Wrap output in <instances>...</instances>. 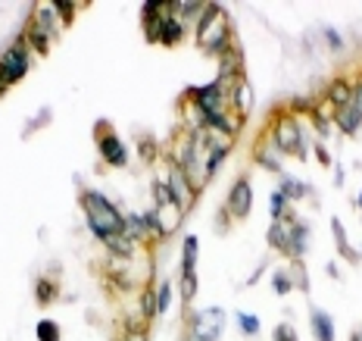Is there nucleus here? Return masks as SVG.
Instances as JSON below:
<instances>
[{
    "label": "nucleus",
    "instance_id": "f257e3e1",
    "mask_svg": "<svg viewBox=\"0 0 362 341\" xmlns=\"http://www.w3.org/2000/svg\"><path fill=\"white\" fill-rule=\"evenodd\" d=\"M82 204H85V219H88L91 232L100 238V242H110L113 235H122L125 216L113 207V200H106L100 191H85Z\"/></svg>",
    "mask_w": 362,
    "mask_h": 341
},
{
    "label": "nucleus",
    "instance_id": "f03ea898",
    "mask_svg": "<svg viewBox=\"0 0 362 341\" xmlns=\"http://www.w3.org/2000/svg\"><path fill=\"white\" fill-rule=\"evenodd\" d=\"M197 41L203 50L210 53H219L228 48V41H231V29H228V19H225V10L219 4H210L203 13V19H200V32H197Z\"/></svg>",
    "mask_w": 362,
    "mask_h": 341
},
{
    "label": "nucleus",
    "instance_id": "7ed1b4c3",
    "mask_svg": "<svg viewBox=\"0 0 362 341\" xmlns=\"http://www.w3.org/2000/svg\"><path fill=\"white\" fill-rule=\"evenodd\" d=\"M272 147L275 151H281V153H300V157L310 153V141H306V135L300 132V125L294 123L291 116H284L278 125H275Z\"/></svg>",
    "mask_w": 362,
    "mask_h": 341
},
{
    "label": "nucleus",
    "instance_id": "20e7f679",
    "mask_svg": "<svg viewBox=\"0 0 362 341\" xmlns=\"http://www.w3.org/2000/svg\"><path fill=\"white\" fill-rule=\"evenodd\" d=\"M29 66H31V57H29V48H25L22 41L19 44H13L10 50L0 57V82L10 88V85H16L19 78L29 72Z\"/></svg>",
    "mask_w": 362,
    "mask_h": 341
},
{
    "label": "nucleus",
    "instance_id": "39448f33",
    "mask_svg": "<svg viewBox=\"0 0 362 341\" xmlns=\"http://www.w3.org/2000/svg\"><path fill=\"white\" fill-rule=\"evenodd\" d=\"M222 326H225L222 307H210V310H200L197 316H194L191 335L197 341H219V335H222Z\"/></svg>",
    "mask_w": 362,
    "mask_h": 341
},
{
    "label": "nucleus",
    "instance_id": "423d86ee",
    "mask_svg": "<svg viewBox=\"0 0 362 341\" xmlns=\"http://www.w3.org/2000/svg\"><path fill=\"white\" fill-rule=\"evenodd\" d=\"M169 191H172V200H175V207L181 213H187L194 207V200H197V185H191V179H187L184 169H178V166H172L169 172Z\"/></svg>",
    "mask_w": 362,
    "mask_h": 341
},
{
    "label": "nucleus",
    "instance_id": "0eeeda50",
    "mask_svg": "<svg viewBox=\"0 0 362 341\" xmlns=\"http://www.w3.org/2000/svg\"><path fill=\"white\" fill-rule=\"evenodd\" d=\"M253 207V188L247 179H238V182L231 185V191H228V213H231L234 219H244L247 213H250Z\"/></svg>",
    "mask_w": 362,
    "mask_h": 341
},
{
    "label": "nucleus",
    "instance_id": "6e6552de",
    "mask_svg": "<svg viewBox=\"0 0 362 341\" xmlns=\"http://www.w3.org/2000/svg\"><path fill=\"white\" fill-rule=\"evenodd\" d=\"M100 153L110 166H125L129 163V147L119 141L116 135H100Z\"/></svg>",
    "mask_w": 362,
    "mask_h": 341
},
{
    "label": "nucleus",
    "instance_id": "1a4fd4ad",
    "mask_svg": "<svg viewBox=\"0 0 362 341\" xmlns=\"http://www.w3.org/2000/svg\"><path fill=\"white\" fill-rule=\"evenodd\" d=\"M294 225L297 223H291V219H272V229H269V244L275 247V251H284L287 253V247H291V235H294Z\"/></svg>",
    "mask_w": 362,
    "mask_h": 341
},
{
    "label": "nucleus",
    "instance_id": "9d476101",
    "mask_svg": "<svg viewBox=\"0 0 362 341\" xmlns=\"http://www.w3.org/2000/svg\"><path fill=\"white\" fill-rule=\"evenodd\" d=\"M310 323H312V335H316V341H334V319L328 316L325 310H312Z\"/></svg>",
    "mask_w": 362,
    "mask_h": 341
},
{
    "label": "nucleus",
    "instance_id": "9b49d317",
    "mask_svg": "<svg viewBox=\"0 0 362 341\" xmlns=\"http://www.w3.org/2000/svg\"><path fill=\"white\" fill-rule=\"evenodd\" d=\"M334 123L340 125V132H347V135H356L359 125H362V116L353 110L350 104H347V106H340V110L334 113Z\"/></svg>",
    "mask_w": 362,
    "mask_h": 341
},
{
    "label": "nucleus",
    "instance_id": "f8f14e48",
    "mask_svg": "<svg viewBox=\"0 0 362 341\" xmlns=\"http://www.w3.org/2000/svg\"><path fill=\"white\" fill-rule=\"evenodd\" d=\"M328 100H331L338 110H340V106H347L353 100V85L347 82V78H334L331 88H328Z\"/></svg>",
    "mask_w": 362,
    "mask_h": 341
},
{
    "label": "nucleus",
    "instance_id": "ddd939ff",
    "mask_svg": "<svg viewBox=\"0 0 362 341\" xmlns=\"http://www.w3.org/2000/svg\"><path fill=\"white\" fill-rule=\"evenodd\" d=\"M306 244H310V229L306 225H294V235H291V247H287V257L300 260L306 253Z\"/></svg>",
    "mask_w": 362,
    "mask_h": 341
},
{
    "label": "nucleus",
    "instance_id": "4468645a",
    "mask_svg": "<svg viewBox=\"0 0 362 341\" xmlns=\"http://www.w3.org/2000/svg\"><path fill=\"white\" fill-rule=\"evenodd\" d=\"M25 38H29V41H31V48H35L38 53H47V50H50V41H53V38H57V35H50V32H47L44 25L31 22V25H29V35H25Z\"/></svg>",
    "mask_w": 362,
    "mask_h": 341
},
{
    "label": "nucleus",
    "instance_id": "2eb2a0df",
    "mask_svg": "<svg viewBox=\"0 0 362 341\" xmlns=\"http://www.w3.org/2000/svg\"><path fill=\"white\" fill-rule=\"evenodd\" d=\"M250 100H253V91H250V85L240 78L238 85H234V95H231V106L240 113V116H247L250 113Z\"/></svg>",
    "mask_w": 362,
    "mask_h": 341
},
{
    "label": "nucleus",
    "instance_id": "dca6fc26",
    "mask_svg": "<svg viewBox=\"0 0 362 341\" xmlns=\"http://www.w3.org/2000/svg\"><path fill=\"white\" fill-rule=\"evenodd\" d=\"M331 232H334V242H338V251L344 253L347 260H353V263H356L359 251H353L350 242H347V232H344V223H340V219H331Z\"/></svg>",
    "mask_w": 362,
    "mask_h": 341
},
{
    "label": "nucleus",
    "instance_id": "f3484780",
    "mask_svg": "<svg viewBox=\"0 0 362 341\" xmlns=\"http://www.w3.org/2000/svg\"><path fill=\"white\" fill-rule=\"evenodd\" d=\"M197 235H187L184 244H181V272H194L197 266Z\"/></svg>",
    "mask_w": 362,
    "mask_h": 341
},
{
    "label": "nucleus",
    "instance_id": "a211bd4d",
    "mask_svg": "<svg viewBox=\"0 0 362 341\" xmlns=\"http://www.w3.org/2000/svg\"><path fill=\"white\" fill-rule=\"evenodd\" d=\"M125 238L138 242V238H150V229H147L144 216H125V229H122Z\"/></svg>",
    "mask_w": 362,
    "mask_h": 341
},
{
    "label": "nucleus",
    "instance_id": "6ab92c4d",
    "mask_svg": "<svg viewBox=\"0 0 362 341\" xmlns=\"http://www.w3.org/2000/svg\"><path fill=\"white\" fill-rule=\"evenodd\" d=\"M181 38H184V22H181V19H166V25H163V38H159V41L163 44H178Z\"/></svg>",
    "mask_w": 362,
    "mask_h": 341
},
{
    "label": "nucleus",
    "instance_id": "aec40b11",
    "mask_svg": "<svg viewBox=\"0 0 362 341\" xmlns=\"http://www.w3.org/2000/svg\"><path fill=\"white\" fill-rule=\"evenodd\" d=\"M281 195H284L287 200H300L306 197V185L300 182V179H291V176H281Z\"/></svg>",
    "mask_w": 362,
    "mask_h": 341
},
{
    "label": "nucleus",
    "instance_id": "412c9836",
    "mask_svg": "<svg viewBox=\"0 0 362 341\" xmlns=\"http://www.w3.org/2000/svg\"><path fill=\"white\" fill-rule=\"evenodd\" d=\"M106 247H110L116 257H122V260L135 253V242H131V238H125V235H113L110 242H106Z\"/></svg>",
    "mask_w": 362,
    "mask_h": 341
},
{
    "label": "nucleus",
    "instance_id": "4be33fe9",
    "mask_svg": "<svg viewBox=\"0 0 362 341\" xmlns=\"http://www.w3.org/2000/svg\"><path fill=\"white\" fill-rule=\"evenodd\" d=\"M166 19H169V16H144V32H147V38H150V41H159V38H163Z\"/></svg>",
    "mask_w": 362,
    "mask_h": 341
},
{
    "label": "nucleus",
    "instance_id": "5701e85b",
    "mask_svg": "<svg viewBox=\"0 0 362 341\" xmlns=\"http://www.w3.org/2000/svg\"><path fill=\"white\" fill-rule=\"evenodd\" d=\"M35 332H38V341H59V326L53 319H41Z\"/></svg>",
    "mask_w": 362,
    "mask_h": 341
},
{
    "label": "nucleus",
    "instance_id": "b1692460",
    "mask_svg": "<svg viewBox=\"0 0 362 341\" xmlns=\"http://www.w3.org/2000/svg\"><path fill=\"white\" fill-rule=\"evenodd\" d=\"M291 282H294V288H300V291H310V276H306V270H303V263H300V260H294Z\"/></svg>",
    "mask_w": 362,
    "mask_h": 341
},
{
    "label": "nucleus",
    "instance_id": "393cba45",
    "mask_svg": "<svg viewBox=\"0 0 362 341\" xmlns=\"http://www.w3.org/2000/svg\"><path fill=\"white\" fill-rule=\"evenodd\" d=\"M272 288H275V294H287L294 288V282H291V272H284V270H278L272 276Z\"/></svg>",
    "mask_w": 362,
    "mask_h": 341
},
{
    "label": "nucleus",
    "instance_id": "a878e982",
    "mask_svg": "<svg viewBox=\"0 0 362 341\" xmlns=\"http://www.w3.org/2000/svg\"><path fill=\"white\" fill-rule=\"evenodd\" d=\"M169 304H172V285L163 282L157 288V313H166V310H169Z\"/></svg>",
    "mask_w": 362,
    "mask_h": 341
},
{
    "label": "nucleus",
    "instance_id": "bb28decb",
    "mask_svg": "<svg viewBox=\"0 0 362 341\" xmlns=\"http://www.w3.org/2000/svg\"><path fill=\"white\" fill-rule=\"evenodd\" d=\"M197 294V276L194 272H181V298L191 300Z\"/></svg>",
    "mask_w": 362,
    "mask_h": 341
},
{
    "label": "nucleus",
    "instance_id": "cd10ccee",
    "mask_svg": "<svg viewBox=\"0 0 362 341\" xmlns=\"http://www.w3.org/2000/svg\"><path fill=\"white\" fill-rule=\"evenodd\" d=\"M238 326H240L244 335H256V332H259V319L250 316V313H238Z\"/></svg>",
    "mask_w": 362,
    "mask_h": 341
},
{
    "label": "nucleus",
    "instance_id": "c85d7f7f",
    "mask_svg": "<svg viewBox=\"0 0 362 341\" xmlns=\"http://www.w3.org/2000/svg\"><path fill=\"white\" fill-rule=\"evenodd\" d=\"M38 304H50L53 298H57V285L53 282H47V279H41V282H38Z\"/></svg>",
    "mask_w": 362,
    "mask_h": 341
},
{
    "label": "nucleus",
    "instance_id": "c756f323",
    "mask_svg": "<svg viewBox=\"0 0 362 341\" xmlns=\"http://www.w3.org/2000/svg\"><path fill=\"white\" fill-rule=\"evenodd\" d=\"M153 195H157V207H169V204H175V200H172L169 185H166V182H153Z\"/></svg>",
    "mask_w": 362,
    "mask_h": 341
},
{
    "label": "nucleus",
    "instance_id": "7c9ffc66",
    "mask_svg": "<svg viewBox=\"0 0 362 341\" xmlns=\"http://www.w3.org/2000/svg\"><path fill=\"white\" fill-rule=\"evenodd\" d=\"M140 310H144V316H157V288L144 291V298H140Z\"/></svg>",
    "mask_w": 362,
    "mask_h": 341
},
{
    "label": "nucleus",
    "instance_id": "2f4dec72",
    "mask_svg": "<svg viewBox=\"0 0 362 341\" xmlns=\"http://www.w3.org/2000/svg\"><path fill=\"white\" fill-rule=\"evenodd\" d=\"M287 213V197L281 191H272V219H284Z\"/></svg>",
    "mask_w": 362,
    "mask_h": 341
},
{
    "label": "nucleus",
    "instance_id": "473e14b6",
    "mask_svg": "<svg viewBox=\"0 0 362 341\" xmlns=\"http://www.w3.org/2000/svg\"><path fill=\"white\" fill-rule=\"evenodd\" d=\"M275 341H297V332H294V326H287V323H278V326H275Z\"/></svg>",
    "mask_w": 362,
    "mask_h": 341
},
{
    "label": "nucleus",
    "instance_id": "72a5a7b5",
    "mask_svg": "<svg viewBox=\"0 0 362 341\" xmlns=\"http://www.w3.org/2000/svg\"><path fill=\"white\" fill-rule=\"evenodd\" d=\"M53 10H57L59 16H63L66 22H69L72 13H75V4H72V0H53Z\"/></svg>",
    "mask_w": 362,
    "mask_h": 341
},
{
    "label": "nucleus",
    "instance_id": "f704fd0d",
    "mask_svg": "<svg viewBox=\"0 0 362 341\" xmlns=\"http://www.w3.org/2000/svg\"><path fill=\"white\" fill-rule=\"evenodd\" d=\"M256 160H259V166H266V169H272V172H281V163H278V160L272 157L269 151H263V153H259Z\"/></svg>",
    "mask_w": 362,
    "mask_h": 341
},
{
    "label": "nucleus",
    "instance_id": "c9c22d12",
    "mask_svg": "<svg viewBox=\"0 0 362 341\" xmlns=\"http://www.w3.org/2000/svg\"><path fill=\"white\" fill-rule=\"evenodd\" d=\"M350 106L362 116V85H353V100H350Z\"/></svg>",
    "mask_w": 362,
    "mask_h": 341
},
{
    "label": "nucleus",
    "instance_id": "e433bc0d",
    "mask_svg": "<svg viewBox=\"0 0 362 341\" xmlns=\"http://www.w3.org/2000/svg\"><path fill=\"white\" fill-rule=\"evenodd\" d=\"M122 341H147V332L144 329H135V332H129Z\"/></svg>",
    "mask_w": 362,
    "mask_h": 341
},
{
    "label": "nucleus",
    "instance_id": "4c0bfd02",
    "mask_svg": "<svg viewBox=\"0 0 362 341\" xmlns=\"http://www.w3.org/2000/svg\"><path fill=\"white\" fill-rule=\"evenodd\" d=\"M316 153H319V160H321V163H325V166H331V157H328V153H325V147H316Z\"/></svg>",
    "mask_w": 362,
    "mask_h": 341
},
{
    "label": "nucleus",
    "instance_id": "58836bf2",
    "mask_svg": "<svg viewBox=\"0 0 362 341\" xmlns=\"http://www.w3.org/2000/svg\"><path fill=\"white\" fill-rule=\"evenodd\" d=\"M328 44H334V48H340V38L334 35V32H328Z\"/></svg>",
    "mask_w": 362,
    "mask_h": 341
},
{
    "label": "nucleus",
    "instance_id": "ea45409f",
    "mask_svg": "<svg viewBox=\"0 0 362 341\" xmlns=\"http://www.w3.org/2000/svg\"><path fill=\"white\" fill-rule=\"evenodd\" d=\"M350 341H362V329H353V335H350Z\"/></svg>",
    "mask_w": 362,
    "mask_h": 341
},
{
    "label": "nucleus",
    "instance_id": "a19ab883",
    "mask_svg": "<svg viewBox=\"0 0 362 341\" xmlns=\"http://www.w3.org/2000/svg\"><path fill=\"white\" fill-rule=\"evenodd\" d=\"M187 341H197V338H194V335H187Z\"/></svg>",
    "mask_w": 362,
    "mask_h": 341
},
{
    "label": "nucleus",
    "instance_id": "79ce46f5",
    "mask_svg": "<svg viewBox=\"0 0 362 341\" xmlns=\"http://www.w3.org/2000/svg\"><path fill=\"white\" fill-rule=\"evenodd\" d=\"M359 207H362V195H359Z\"/></svg>",
    "mask_w": 362,
    "mask_h": 341
}]
</instances>
